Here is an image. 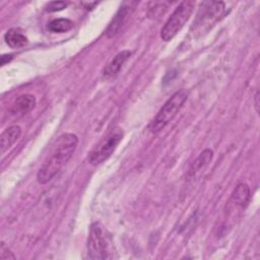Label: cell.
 Returning <instances> with one entry per match:
<instances>
[{"label": "cell", "instance_id": "1", "mask_svg": "<svg viewBox=\"0 0 260 260\" xmlns=\"http://www.w3.org/2000/svg\"><path fill=\"white\" fill-rule=\"evenodd\" d=\"M78 144V138L73 133L62 134L56 141L51 154L45 159L37 174V180L40 184H46L51 181L59 171L72 157Z\"/></svg>", "mask_w": 260, "mask_h": 260}, {"label": "cell", "instance_id": "2", "mask_svg": "<svg viewBox=\"0 0 260 260\" xmlns=\"http://www.w3.org/2000/svg\"><path fill=\"white\" fill-rule=\"evenodd\" d=\"M188 91L186 89H180L176 91L160 108L151 123L149 124V130L152 133H157L162 130L177 115L186 100L188 99Z\"/></svg>", "mask_w": 260, "mask_h": 260}, {"label": "cell", "instance_id": "3", "mask_svg": "<svg viewBox=\"0 0 260 260\" xmlns=\"http://www.w3.org/2000/svg\"><path fill=\"white\" fill-rule=\"evenodd\" d=\"M224 13V3L221 1H205L200 4L192 29L195 35H202L217 22Z\"/></svg>", "mask_w": 260, "mask_h": 260}, {"label": "cell", "instance_id": "4", "mask_svg": "<svg viewBox=\"0 0 260 260\" xmlns=\"http://www.w3.org/2000/svg\"><path fill=\"white\" fill-rule=\"evenodd\" d=\"M123 130L119 127H114L99 141V143L89 151L88 162L96 166L108 159L116 150L117 146L123 139Z\"/></svg>", "mask_w": 260, "mask_h": 260}, {"label": "cell", "instance_id": "5", "mask_svg": "<svg viewBox=\"0 0 260 260\" xmlns=\"http://www.w3.org/2000/svg\"><path fill=\"white\" fill-rule=\"evenodd\" d=\"M194 6L195 3L192 1H183L175 8L160 29V38L165 42H169L174 39L175 36L183 28L190 18L194 10Z\"/></svg>", "mask_w": 260, "mask_h": 260}, {"label": "cell", "instance_id": "6", "mask_svg": "<svg viewBox=\"0 0 260 260\" xmlns=\"http://www.w3.org/2000/svg\"><path fill=\"white\" fill-rule=\"evenodd\" d=\"M86 246L90 259H107L111 257L107 232L101 222L95 221L90 225Z\"/></svg>", "mask_w": 260, "mask_h": 260}, {"label": "cell", "instance_id": "7", "mask_svg": "<svg viewBox=\"0 0 260 260\" xmlns=\"http://www.w3.org/2000/svg\"><path fill=\"white\" fill-rule=\"evenodd\" d=\"M132 2H125L122 4V6L119 8L118 12L114 16L112 22L110 23L108 29H107V35L109 38L115 37L122 28V26L126 23L129 15L131 14L132 11Z\"/></svg>", "mask_w": 260, "mask_h": 260}, {"label": "cell", "instance_id": "8", "mask_svg": "<svg viewBox=\"0 0 260 260\" xmlns=\"http://www.w3.org/2000/svg\"><path fill=\"white\" fill-rule=\"evenodd\" d=\"M36 106V98L30 93L19 95L11 105L10 113L13 116H22L30 112Z\"/></svg>", "mask_w": 260, "mask_h": 260}, {"label": "cell", "instance_id": "9", "mask_svg": "<svg viewBox=\"0 0 260 260\" xmlns=\"http://www.w3.org/2000/svg\"><path fill=\"white\" fill-rule=\"evenodd\" d=\"M131 56V52L129 50L122 51L118 53L112 61L105 67L103 75L105 78H111L115 76L122 68V66L125 64V62L128 60V58Z\"/></svg>", "mask_w": 260, "mask_h": 260}, {"label": "cell", "instance_id": "10", "mask_svg": "<svg viewBox=\"0 0 260 260\" xmlns=\"http://www.w3.org/2000/svg\"><path fill=\"white\" fill-rule=\"evenodd\" d=\"M21 135V128L17 125H12L6 128L1 136H0V149L1 153L3 154L7 151L20 137Z\"/></svg>", "mask_w": 260, "mask_h": 260}, {"label": "cell", "instance_id": "11", "mask_svg": "<svg viewBox=\"0 0 260 260\" xmlns=\"http://www.w3.org/2000/svg\"><path fill=\"white\" fill-rule=\"evenodd\" d=\"M249 197H250L249 186L245 183H240L234 190L229 203L233 204L234 206L244 207L248 203Z\"/></svg>", "mask_w": 260, "mask_h": 260}, {"label": "cell", "instance_id": "12", "mask_svg": "<svg viewBox=\"0 0 260 260\" xmlns=\"http://www.w3.org/2000/svg\"><path fill=\"white\" fill-rule=\"evenodd\" d=\"M212 157H213V152L210 149H204L190 167L188 177L193 178L197 173L204 170L208 166V164L212 160Z\"/></svg>", "mask_w": 260, "mask_h": 260}, {"label": "cell", "instance_id": "13", "mask_svg": "<svg viewBox=\"0 0 260 260\" xmlns=\"http://www.w3.org/2000/svg\"><path fill=\"white\" fill-rule=\"evenodd\" d=\"M4 40L6 44L13 49L24 47L28 43L27 38L16 28H11L7 30V32L4 36Z\"/></svg>", "mask_w": 260, "mask_h": 260}, {"label": "cell", "instance_id": "14", "mask_svg": "<svg viewBox=\"0 0 260 260\" xmlns=\"http://www.w3.org/2000/svg\"><path fill=\"white\" fill-rule=\"evenodd\" d=\"M73 27V22L68 18H57L49 22L48 28L52 32H66Z\"/></svg>", "mask_w": 260, "mask_h": 260}, {"label": "cell", "instance_id": "15", "mask_svg": "<svg viewBox=\"0 0 260 260\" xmlns=\"http://www.w3.org/2000/svg\"><path fill=\"white\" fill-rule=\"evenodd\" d=\"M149 4L153 6V7H149V12H148L149 17H152V18L160 17V15H162L168 9V4L165 2H151Z\"/></svg>", "mask_w": 260, "mask_h": 260}, {"label": "cell", "instance_id": "16", "mask_svg": "<svg viewBox=\"0 0 260 260\" xmlns=\"http://www.w3.org/2000/svg\"><path fill=\"white\" fill-rule=\"evenodd\" d=\"M66 6H67V3L65 1H52L46 6V10L50 12L60 11L64 9Z\"/></svg>", "mask_w": 260, "mask_h": 260}, {"label": "cell", "instance_id": "17", "mask_svg": "<svg viewBox=\"0 0 260 260\" xmlns=\"http://www.w3.org/2000/svg\"><path fill=\"white\" fill-rule=\"evenodd\" d=\"M15 256L13 253L8 249V247L5 246L4 243H1L0 248V259H14Z\"/></svg>", "mask_w": 260, "mask_h": 260}, {"label": "cell", "instance_id": "18", "mask_svg": "<svg viewBox=\"0 0 260 260\" xmlns=\"http://www.w3.org/2000/svg\"><path fill=\"white\" fill-rule=\"evenodd\" d=\"M12 59V56L11 55H2V57H1V65H5V63L6 62H8V61H10Z\"/></svg>", "mask_w": 260, "mask_h": 260}, {"label": "cell", "instance_id": "19", "mask_svg": "<svg viewBox=\"0 0 260 260\" xmlns=\"http://www.w3.org/2000/svg\"><path fill=\"white\" fill-rule=\"evenodd\" d=\"M258 100H259V92L256 91V93L254 95V101H255V109H256L257 113L259 112V102H258Z\"/></svg>", "mask_w": 260, "mask_h": 260}]
</instances>
